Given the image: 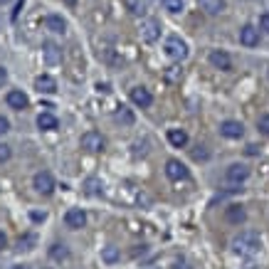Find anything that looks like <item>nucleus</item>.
I'll return each mask as SVG.
<instances>
[{
    "label": "nucleus",
    "instance_id": "f257e3e1",
    "mask_svg": "<svg viewBox=\"0 0 269 269\" xmlns=\"http://www.w3.org/2000/svg\"><path fill=\"white\" fill-rule=\"evenodd\" d=\"M262 247V237L257 235V232H240L235 240H232V252L235 254H240V257H254L257 252Z\"/></svg>",
    "mask_w": 269,
    "mask_h": 269
},
{
    "label": "nucleus",
    "instance_id": "f03ea898",
    "mask_svg": "<svg viewBox=\"0 0 269 269\" xmlns=\"http://www.w3.org/2000/svg\"><path fill=\"white\" fill-rule=\"evenodd\" d=\"M166 55H168L171 59H178V62H180V59L188 57V45H185L180 37H175L173 35V37L166 40Z\"/></svg>",
    "mask_w": 269,
    "mask_h": 269
},
{
    "label": "nucleus",
    "instance_id": "7ed1b4c3",
    "mask_svg": "<svg viewBox=\"0 0 269 269\" xmlns=\"http://www.w3.org/2000/svg\"><path fill=\"white\" fill-rule=\"evenodd\" d=\"M82 148L84 151H89V153H99V151H104V138H101V134H96V131H87V134L82 136Z\"/></svg>",
    "mask_w": 269,
    "mask_h": 269
},
{
    "label": "nucleus",
    "instance_id": "20e7f679",
    "mask_svg": "<svg viewBox=\"0 0 269 269\" xmlns=\"http://www.w3.org/2000/svg\"><path fill=\"white\" fill-rule=\"evenodd\" d=\"M141 37H143V42H156L161 37V22L153 18L143 20L141 22Z\"/></svg>",
    "mask_w": 269,
    "mask_h": 269
},
{
    "label": "nucleus",
    "instance_id": "39448f33",
    "mask_svg": "<svg viewBox=\"0 0 269 269\" xmlns=\"http://www.w3.org/2000/svg\"><path fill=\"white\" fill-rule=\"evenodd\" d=\"M225 178H227V183H232V185H240V183H245L250 178V168L242 166V163H232L230 168H227V173H225Z\"/></svg>",
    "mask_w": 269,
    "mask_h": 269
},
{
    "label": "nucleus",
    "instance_id": "423d86ee",
    "mask_svg": "<svg viewBox=\"0 0 269 269\" xmlns=\"http://www.w3.org/2000/svg\"><path fill=\"white\" fill-rule=\"evenodd\" d=\"M64 222H67V227H72V230H82L84 225H87V215L82 208H72V210H67L64 215Z\"/></svg>",
    "mask_w": 269,
    "mask_h": 269
},
{
    "label": "nucleus",
    "instance_id": "0eeeda50",
    "mask_svg": "<svg viewBox=\"0 0 269 269\" xmlns=\"http://www.w3.org/2000/svg\"><path fill=\"white\" fill-rule=\"evenodd\" d=\"M166 175H168L171 180H175V183H178V180H185V178H188V168H185L180 161L171 158V161L166 163Z\"/></svg>",
    "mask_w": 269,
    "mask_h": 269
},
{
    "label": "nucleus",
    "instance_id": "6e6552de",
    "mask_svg": "<svg viewBox=\"0 0 269 269\" xmlns=\"http://www.w3.org/2000/svg\"><path fill=\"white\" fill-rule=\"evenodd\" d=\"M220 134L225 136V138H242V134H245V126H242L240 121H232V119H227V121H222V124H220Z\"/></svg>",
    "mask_w": 269,
    "mask_h": 269
},
{
    "label": "nucleus",
    "instance_id": "1a4fd4ad",
    "mask_svg": "<svg viewBox=\"0 0 269 269\" xmlns=\"http://www.w3.org/2000/svg\"><path fill=\"white\" fill-rule=\"evenodd\" d=\"M210 64L215 69H222V72H230L232 69V59L227 52H222V50H212L210 52Z\"/></svg>",
    "mask_w": 269,
    "mask_h": 269
},
{
    "label": "nucleus",
    "instance_id": "9d476101",
    "mask_svg": "<svg viewBox=\"0 0 269 269\" xmlns=\"http://www.w3.org/2000/svg\"><path fill=\"white\" fill-rule=\"evenodd\" d=\"M240 42H242L245 47H257V45H259V30H257L254 25H245V27L240 30Z\"/></svg>",
    "mask_w": 269,
    "mask_h": 269
},
{
    "label": "nucleus",
    "instance_id": "9b49d317",
    "mask_svg": "<svg viewBox=\"0 0 269 269\" xmlns=\"http://www.w3.org/2000/svg\"><path fill=\"white\" fill-rule=\"evenodd\" d=\"M42 57H45L47 64H52V67H55V64L62 62V50H59L55 42H45V45H42Z\"/></svg>",
    "mask_w": 269,
    "mask_h": 269
},
{
    "label": "nucleus",
    "instance_id": "f8f14e48",
    "mask_svg": "<svg viewBox=\"0 0 269 269\" xmlns=\"http://www.w3.org/2000/svg\"><path fill=\"white\" fill-rule=\"evenodd\" d=\"M131 101H134L136 106H141V109H148L151 104H153V96L148 89H143V87H136L131 89Z\"/></svg>",
    "mask_w": 269,
    "mask_h": 269
},
{
    "label": "nucleus",
    "instance_id": "ddd939ff",
    "mask_svg": "<svg viewBox=\"0 0 269 269\" xmlns=\"http://www.w3.org/2000/svg\"><path fill=\"white\" fill-rule=\"evenodd\" d=\"M8 104H10V109H15V111H22V109H27V104H30V99L25 92H20V89H13V92H8Z\"/></svg>",
    "mask_w": 269,
    "mask_h": 269
},
{
    "label": "nucleus",
    "instance_id": "4468645a",
    "mask_svg": "<svg viewBox=\"0 0 269 269\" xmlns=\"http://www.w3.org/2000/svg\"><path fill=\"white\" fill-rule=\"evenodd\" d=\"M35 188H37V193H42V195H50V193L55 190V180H52V175L47 173V171L37 173L35 175Z\"/></svg>",
    "mask_w": 269,
    "mask_h": 269
},
{
    "label": "nucleus",
    "instance_id": "2eb2a0df",
    "mask_svg": "<svg viewBox=\"0 0 269 269\" xmlns=\"http://www.w3.org/2000/svg\"><path fill=\"white\" fill-rule=\"evenodd\" d=\"M35 89H37L40 94H55L57 92V82L50 77V74H40L35 79Z\"/></svg>",
    "mask_w": 269,
    "mask_h": 269
},
{
    "label": "nucleus",
    "instance_id": "dca6fc26",
    "mask_svg": "<svg viewBox=\"0 0 269 269\" xmlns=\"http://www.w3.org/2000/svg\"><path fill=\"white\" fill-rule=\"evenodd\" d=\"M245 217H247V212L242 205H230L227 210H225V220L232 222V225H240V222H245Z\"/></svg>",
    "mask_w": 269,
    "mask_h": 269
},
{
    "label": "nucleus",
    "instance_id": "f3484780",
    "mask_svg": "<svg viewBox=\"0 0 269 269\" xmlns=\"http://www.w3.org/2000/svg\"><path fill=\"white\" fill-rule=\"evenodd\" d=\"M200 10H205L208 15H220L225 10V0H198Z\"/></svg>",
    "mask_w": 269,
    "mask_h": 269
},
{
    "label": "nucleus",
    "instance_id": "a211bd4d",
    "mask_svg": "<svg viewBox=\"0 0 269 269\" xmlns=\"http://www.w3.org/2000/svg\"><path fill=\"white\" fill-rule=\"evenodd\" d=\"M57 126H59L57 116L47 114V111L37 116V129H40V131H57Z\"/></svg>",
    "mask_w": 269,
    "mask_h": 269
},
{
    "label": "nucleus",
    "instance_id": "6ab92c4d",
    "mask_svg": "<svg viewBox=\"0 0 269 269\" xmlns=\"http://www.w3.org/2000/svg\"><path fill=\"white\" fill-rule=\"evenodd\" d=\"M42 22H45V27H47V30H52V32H59V35L67 30V22L59 18V15H47V18L42 20Z\"/></svg>",
    "mask_w": 269,
    "mask_h": 269
},
{
    "label": "nucleus",
    "instance_id": "aec40b11",
    "mask_svg": "<svg viewBox=\"0 0 269 269\" xmlns=\"http://www.w3.org/2000/svg\"><path fill=\"white\" fill-rule=\"evenodd\" d=\"M168 143L175 146V148H183V146L188 143V134H185L183 129H171V131H168Z\"/></svg>",
    "mask_w": 269,
    "mask_h": 269
},
{
    "label": "nucleus",
    "instance_id": "412c9836",
    "mask_svg": "<svg viewBox=\"0 0 269 269\" xmlns=\"http://www.w3.org/2000/svg\"><path fill=\"white\" fill-rule=\"evenodd\" d=\"M148 3H151V0H126V5H129V10H131L134 15H143L146 8H148Z\"/></svg>",
    "mask_w": 269,
    "mask_h": 269
},
{
    "label": "nucleus",
    "instance_id": "4be33fe9",
    "mask_svg": "<svg viewBox=\"0 0 269 269\" xmlns=\"http://www.w3.org/2000/svg\"><path fill=\"white\" fill-rule=\"evenodd\" d=\"M163 8L168 10V13H183V8H185V0H163Z\"/></svg>",
    "mask_w": 269,
    "mask_h": 269
},
{
    "label": "nucleus",
    "instance_id": "5701e85b",
    "mask_svg": "<svg viewBox=\"0 0 269 269\" xmlns=\"http://www.w3.org/2000/svg\"><path fill=\"white\" fill-rule=\"evenodd\" d=\"M116 121H121V124H126V126H131L134 124V114L126 109V106H121L119 111H116Z\"/></svg>",
    "mask_w": 269,
    "mask_h": 269
},
{
    "label": "nucleus",
    "instance_id": "b1692460",
    "mask_svg": "<svg viewBox=\"0 0 269 269\" xmlns=\"http://www.w3.org/2000/svg\"><path fill=\"white\" fill-rule=\"evenodd\" d=\"M101 259H104L106 264H114L116 259H119V250H116V247H104V250H101Z\"/></svg>",
    "mask_w": 269,
    "mask_h": 269
},
{
    "label": "nucleus",
    "instance_id": "393cba45",
    "mask_svg": "<svg viewBox=\"0 0 269 269\" xmlns=\"http://www.w3.org/2000/svg\"><path fill=\"white\" fill-rule=\"evenodd\" d=\"M180 79H183V69H180V67H168V69H166V82L175 84V82H180Z\"/></svg>",
    "mask_w": 269,
    "mask_h": 269
},
{
    "label": "nucleus",
    "instance_id": "a878e982",
    "mask_svg": "<svg viewBox=\"0 0 269 269\" xmlns=\"http://www.w3.org/2000/svg\"><path fill=\"white\" fill-rule=\"evenodd\" d=\"M50 254H52V259H67V257H69V252H67L64 245H52Z\"/></svg>",
    "mask_w": 269,
    "mask_h": 269
},
{
    "label": "nucleus",
    "instance_id": "bb28decb",
    "mask_svg": "<svg viewBox=\"0 0 269 269\" xmlns=\"http://www.w3.org/2000/svg\"><path fill=\"white\" fill-rule=\"evenodd\" d=\"M257 129H259V134H262V136H267V138H269V114L259 116V121H257Z\"/></svg>",
    "mask_w": 269,
    "mask_h": 269
},
{
    "label": "nucleus",
    "instance_id": "cd10ccee",
    "mask_svg": "<svg viewBox=\"0 0 269 269\" xmlns=\"http://www.w3.org/2000/svg\"><path fill=\"white\" fill-rule=\"evenodd\" d=\"M99 190H101V183H99L96 178H89V180H87V193L94 195V193H99Z\"/></svg>",
    "mask_w": 269,
    "mask_h": 269
},
{
    "label": "nucleus",
    "instance_id": "c85d7f7f",
    "mask_svg": "<svg viewBox=\"0 0 269 269\" xmlns=\"http://www.w3.org/2000/svg\"><path fill=\"white\" fill-rule=\"evenodd\" d=\"M259 30L269 32V13H262V15H259Z\"/></svg>",
    "mask_w": 269,
    "mask_h": 269
},
{
    "label": "nucleus",
    "instance_id": "c756f323",
    "mask_svg": "<svg viewBox=\"0 0 269 269\" xmlns=\"http://www.w3.org/2000/svg\"><path fill=\"white\" fill-rule=\"evenodd\" d=\"M10 158V146H5V143H0V163H5Z\"/></svg>",
    "mask_w": 269,
    "mask_h": 269
},
{
    "label": "nucleus",
    "instance_id": "7c9ffc66",
    "mask_svg": "<svg viewBox=\"0 0 269 269\" xmlns=\"http://www.w3.org/2000/svg\"><path fill=\"white\" fill-rule=\"evenodd\" d=\"M8 131H10V121H8L5 116H0V136L8 134Z\"/></svg>",
    "mask_w": 269,
    "mask_h": 269
},
{
    "label": "nucleus",
    "instance_id": "2f4dec72",
    "mask_svg": "<svg viewBox=\"0 0 269 269\" xmlns=\"http://www.w3.org/2000/svg\"><path fill=\"white\" fill-rule=\"evenodd\" d=\"M35 240L32 237H20V250H30V245H32Z\"/></svg>",
    "mask_w": 269,
    "mask_h": 269
},
{
    "label": "nucleus",
    "instance_id": "473e14b6",
    "mask_svg": "<svg viewBox=\"0 0 269 269\" xmlns=\"http://www.w3.org/2000/svg\"><path fill=\"white\" fill-rule=\"evenodd\" d=\"M22 5H25V0H18V5H15V10H13V20H18L20 10H22Z\"/></svg>",
    "mask_w": 269,
    "mask_h": 269
},
{
    "label": "nucleus",
    "instance_id": "72a5a7b5",
    "mask_svg": "<svg viewBox=\"0 0 269 269\" xmlns=\"http://www.w3.org/2000/svg\"><path fill=\"white\" fill-rule=\"evenodd\" d=\"M5 79H8V69H5V67H0V87L5 84Z\"/></svg>",
    "mask_w": 269,
    "mask_h": 269
},
{
    "label": "nucleus",
    "instance_id": "f704fd0d",
    "mask_svg": "<svg viewBox=\"0 0 269 269\" xmlns=\"http://www.w3.org/2000/svg\"><path fill=\"white\" fill-rule=\"evenodd\" d=\"M32 220H35V222H40V220H45V212H42V215H40V212H32Z\"/></svg>",
    "mask_w": 269,
    "mask_h": 269
},
{
    "label": "nucleus",
    "instance_id": "c9c22d12",
    "mask_svg": "<svg viewBox=\"0 0 269 269\" xmlns=\"http://www.w3.org/2000/svg\"><path fill=\"white\" fill-rule=\"evenodd\" d=\"M5 245H8V237H5V235H3V232H0V250H3V247H5Z\"/></svg>",
    "mask_w": 269,
    "mask_h": 269
},
{
    "label": "nucleus",
    "instance_id": "e433bc0d",
    "mask_svg": "<svg viewBox=\"0 0 269 269\" xmlns=\"http://www.w3.org/2000/svg\"><path fill=\"white\" fill-rule=\"evenodd\" d=\"M247 153H250V156H257V146H252V143H250V146H247Z\"/></svg>",
    "mask_w": 269,
    "mask_h": 269
},
{
    "label": "nucleus",
    "instance_id": "4c0bfd02",
    "mask_svg": "<svg viewBox=\"0 0 269 269\" xmlns=\"http://www.w3.org/2000/svg\"><path fill=\"white\" fill-rule=\"evenodd\" d=\"M15 269H30V267H25V264H18V267H15Z\"/></svg>",
    "mask_w": 269,
    "mask_h": 269
},
{
    "label": "nucleus",
    "instance_id": "58836bf2",
    "mask_svg": "<svg viewBox=\"0 0 269 269\" xmlns=\"http://www.w3.org/2000/svg\"><path fill=\"white\" fill-rule=\"evenodd\" d=\"M0 3H8V0H0Z\"/></svg>",
    "mask_w": 269,
    "mask_h": 269
},
{
    "label": "nucleus",
    "instance_id": "ea45409f",
    "mask_svg": "<svg viewBox=\"0 0 269 269\" xmlns=\"http://www.w3.org/2000/svg\"><path fill=\"white\" fill-rule=\"evenodd\" d=\"M153 269H156V267H153Z\"/></svg>",
    "mask_w": 269,
    "mask_h": 269
}]
</instances>
